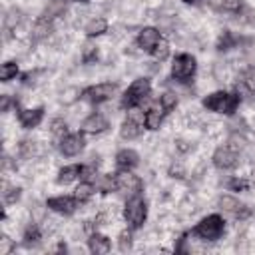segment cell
<instances>
[{
    "label": "cell",
    "instance_id": "obj_33",
    "mask_svg": "<svg viewBox=\"0 0 255 255\" xmlns=\"http://www.w3.org/2000/svg\"><path fill=\"white\" fill-rule=\"evenodd\" d=\"M159 104H161V106H163V110L169 114V112L177 106V98H175L173 94H163V96H161V100H159Z\"/></svg>",
    "mask_w": 255,
    "mask_h": 255
},
{
    "label": "cell",
    "instance_id": "obj_28",
    "mask_svg": "<svg viewBox=\"0 0 255 255\" xmlns=\"http://www.w3.org/2000/svg\"><path fill=\"white\" fill-rule=\"evenodd\" d=\"M18 149H20V155H22L24 159H28V157H32V155L36 153V141H32V139H22L20 145H18Z\"/></svg>",
    "mask_w": 255,
    "mask_h": 255
},
{
    "label": "cell",
    "instance_id": "obj_7",
    "mask_svg": "<svg viewBox=\"0 0 255 255\" xmlns=\"http://www.w3.org/2000/svg\"><path fill=\"white\" fill-rule=\"evenodd\" d=\"M116 84H96V86H90L82 92V98L90 104H102L106 100H110L116 92Z\"/></svg>",
    "mask_w": 255,
    "mask_h": 255
},
{
    "label": "cell",
    "instance_id": "obj_31",
    "mask_svg": "<svg viewBox=\"0 0 255 255\" xmlns=\"http://www.w3.org/2000/svg\"><path fill=\"white\" fill-rule=\"evenodd\" d=\"M20 195H22V189L20 187H8L6 191H4V203H16L18 199H20Z\"/></svg>",
    "mask_w": 255,
    "mask_h": 255
},
{
    "label": "cell",
    "instance_id": "obj_1",
    "mask_svg": "<svg viewBox=\"0 0 255 255\" xmlns=\"http://www.w3.org/2000/svg\"><path fill=\"white\" fill-rule=\"evenodd\" d=\"M203 108H207L209 112H215V114H225V116H231L237 112L239 104H241V98L237 94H229V92H213L209 96L203 98Z\"/></svg>",
    "mask_w": 255,
    "mask_h": 255
},
{
    "label": "cell",
    "instance_id": "obj_13",
    "mask_svg": "<svg viewBox=\"0 0 255 255\" xmlns=\"http://www.w3.org/2000/svg\"><path fill=\"white\" fill-rule=\"evenodd\" d=\"M44 120V108H34V110H18V122L22 128L32 129L36 126H40V122Z\"/></svg>",
    "mask_w": 255,
    "mask_h": 255
},
{
    "label": "cell",
    "instance_id": "obj_39",
    "mask_svg": "<svg viewBox=\"0 0 255 255\" xmlns=\"http://www.w3.org/2000/svg\"><path fill=\"white\" fill-rule=\"evenodd\" d=\"M78 2H88V0H78Z\"/></svg>",
    "mask_w": 255,
    "mask_h": 255
},
{
    "label": "cell",
    "instance_id": "obj_6",
    "mask_svg": "<svg viewBox=\"0 0 255 255\" xmlns=\"http://www.w3.org/2000/svg\"><path fill=\"white\" fill-rule=\"evenodd\" d=\"M116 183H118V191L122 193H128L129 197L131 195H139V191L143 189V183L137 175H133L131 171H120L116 173Z\"/></svg>",
    "mask_w": 255,
    "mask_h": 255
},
{
    "label": "cell",
    "instance_id": "obj_38",
    "mask_svg": "<svg viewBox=\"0 0 255 255\" xmlns=\"http://www.w3.org/2000/svg\"><path fill=\"white\" fill-rule=\"evenodd\" d=\"M185 4H193V2H199V0H183Z\"/></svg>",
    "mask_w": 255,
    "mask_h": 255
},
{
    "label": "cell",
    "instance_id": "obj_32",
    "mask_svg": "<svg viewBox=\"0 0 255 255\" xmlns=\"http://www.w3.org/2000/svg\"><path fill=\"white\" fill-rule=\"evenodd\" d=\"M118 247H120V251H124V253L131 249V231H122V233H120Z\"/></svg>",
    "mask_w": 255,
    "mask_h": 255
},
{
    "label": "cell",
    "instance_id": "obj_20",
    "mask_svg": "<svg viewBox=\"0 0 255 255\" xmlns=\"http://www.w3.org/2000/svg\"><path fill=\"white\" fill-rule=\"evenodd\" d=\"M120 133H122L124 139H135V137L141 135V126L133 118H126L122 128H120Z\"/></svg>",
    "mask_w": 255,
    "mask_h": 255
},
{
    "label": "cell",
    "instance_id": "obj_2",
    "mask_svg": "<svg viewBox=\"0 0 255 255\" xmlns=\"http://www.w3.org/2000/svg\"><path fill=\"white\" fill-rule=\"evenodd\" d=\"M149 92H151V84H149L147 78L133 80L129 84V88L124 92V96H122V108L124 110H133V108L141 106L143 100H147Z\"/></svg>",
    "mask_w": 255,
    "mask_h": 255
},
{
    "label": "cell",
    "instance_id": "obj_8",
    "mask_svg": "<svg viewBox=\"0 0 255 255\" xmlns=\"http://www.w3.org/2000/svg\"><path fill=\"white\" fill-rule=\"evenodd\" d=\"M219 207H221L223 211L231 213V215H233L235 219H239V221L249 219V217H251V213H253L249 205L241 203L239 199H235V197H231V195H223V197L219 199Z\"/></svg>",
    "mask_w": 255,
    "mask_h": 255
},
{
    "label": "cell",
    "instance_id": "obj_17",
    "mask_svg": "<svg viewBox=\"0 0 255 255\" xmlns=\"http://www.w3.org/2000/svg\"><path fill=\"white\" fill-rule=\"evenodd\" d=\"M137 163H139V155H137L133 149H120V151L116 153V165H118L120 169H124V171L133 169Z\"/></svg>",
    "mask_w": 255,
    "mask_h": 255
},
{
    "label": "cell",
    "instance_id": "obj_10",
    "mask_svg": "<svg viewBox=\"0 0 255 255\" xmlns=\"http://www.w3.org/2000/svg\"><path fill=\"white\" fill-rule=\"evenodd\" d=\"M84 145H86V141H84V135L82 133H66L60 139V151L64 155H68V157L78 155L84 149Z\"/></svg>",
    "mask_w": 255,
    "mask_h": 255
},
{
    "label": "cell",
    "instance_id": "obj_15",
    "mask_svg": "<svg viewBox=\"0 0 255 255\" xmlns=\"http://www.w3.org/2000/svg\"><path fill=\"white\" fill-rule=\"evenodd\" d=\"M54 18L56 16H50V14H42V18H38L34 32H32V42H40L42 38L50 36L52 28H54Z\"/></svg>",
    "mask_w": 255,
    "mask_h": 255
},
{
    "label": "cell",
    "instance_id": "obj_30",
    "mask_svg": "<svg viewBox=\"0 0 255 255\" xmlns=\"http://www.w3.org/2000/svg\"><path fill=\"white\" fill-rule=\"evenodd\" d=\"M243 8V0H221L219 10L223 12H239Z\"/></svg>",
    "mask_w": 255,
    "mask_h": 255
},
{
    "label": "cell",
    "instance_id": "obj_12",
    "mask_svg": "<svg viewBox=\"0 0 255 255\" xmlns=\"http://www.w3.org/2000/svg\"><path fill=\"white\" fill-rule=\"evenodd\" d=\"M159 40H161L159 30H155V28H143V30H139V34H137L135 44H137L143 52H149V54H151Z\"/></svg>",
    "mask_w": 255,
    "mask_h": 255
},
{
    "label": "cell",
    "instance_id": "obj_14",
    "mask_svg": "<svg viewBox=\"0 0 255 255\" xmlns=\"http://www.w3.org/2000/svg\"><path fill=\"white\" fill-rule=\"evenodd\" d=\"M165 110H163V106L161 104H155V106H151L147 112H145V116H143V126L147 128V129H159V126H161V122H163V118H165Z\"/></svg>",
    "mask_w": 255,
    "mask_h": 255
},
{
    "label": "cell",
    "instance_id": "obj_18",
    "mask_svg": "<svg viewBox=\"0 0 255 255\" xmlns=\"http://www.w3.org/2000/svg\"><path fill=\"white\" fill-rule=\"evenodd\" d=\"M88 245H90V251L96 253V255H104V253H108L112 249L110 239L106 235H102V233H92L90 239H88Z\"/></svg>",
    "mask_w": 255,
    "mask_h": 255
},
{
    "label": "cell",
    "instance_id": "obj_9",
    "mask_svg": "<svg viewBox=\"0 0 255 255\" xmlns=\"http://www.w3.org/2000/svg\"><path fill=\"white\" fill-rule=\"evenodd\" d=\"M211 159H213V165H215L217 169H231V167L237 165L239 155H237L235 147H231V145H221V147L215 149V153H213Z\"/></svg>",
    "mask_w": 255,
    "mask_h": 255
},
{
    "label": "cell",
    "instance_id": "obj_16",
    "mask_svg": "<svg viewBox=\"0 0 255 255\" xmlns=\"http://www.w3.org/2000/svg\"><path fill=\"white\" fill-rule=\"evenodd\" d=\"M110 128V124H108V120L102 116V114H92V116H88L86 120H84V124H82V129L86 131V133H102V131H106Z\"/></svg>",
    "mask_w": 255,
    "mask_h": 255
},
{
    "label": "cell",
    "instance_id": "obj_3",
    "mask_svg": "<svg viewBox=\"0 0 255 255\" xmlns=\"http://www.w3.org/2000/svg\"><path fill=\"white\" fill-rule=\"evenodd\" d=\"M223 233H225V221L217 213H211V215L203 217L193 227V235L199 237V239H203V241H217Z\"/></svg>",
    "mask_w": 255,
    "mask_h": 255
},
{
    "label": "cell",
    "instance_id": "obj_4",
    "mask_svg": "<svg viewBox=\"0 0 255 255\" xmlns=\"http://www.w3.org/2000/svg\"><path fill=\"white\" fill-rule=\"evenodd\" d=\"M145 217H147V205H145L143 197L141 195H131L126 201V207H124V219H126L128 227L129 229H139L145 223Z\"/></svg>",
    "mask_w": 255,
    "mask_h": 255
},
{
    "label": "cell",
    "instance_id": "obj_11",
    "mask_svg": "<svg viewBox=\"0 0 255 255\" xmlns=\"http://www.w3.org/2000/svg\"><path fill=\"white\" fill-rule=\"evenodd\" d=\"M78 203H80V201L76 199V195H74V197H70V195H58V197H50V199L46 201V205H48L52 211L62 213V215H72V213L76 211Z\"/></svg>",
    "mask_w": 255,
    "mask_h": 255
},
{
    "label": "cell",
    "instance_id": "obj_24",
    "mask_svg": "<svg viewBox=\"0 0 255 255\" xmlns=\"http://www.w3.org/2000/svg\"><path fill=\"white\" fill-rule=\"evenodd\" d=\"M92 195H94V185H92L90 181H84V183L78 185V189H76V199H78L80 203L90 201Z\"/></svg>",
    "mask_w": 255,
    "mask_h": 255
},
{
    "label": "cell",
    "instance_id": "obj_37",
    "mask_svg": "<svg viewBox=\"0 0 255 255\" xmlns=\"http://www.w3.org/2000/svg\"><path fill=\"white\" fill-rule=\"evenodd\" d=\"M2 243H4V247L0 249V253H8V251L12 249V245H10V239H8V237H2Z\"/></svg>",
    "mask_w": 255,
    "mask_h": 255
},
{
    "label": "cell",
    "instance_id": "obj_36",
    "mask_svg": "<svg viewBox=\"0 0 255 255\" xmlns=\"http://www.w3.org/2000/svg\"><path fill=\"white\" fill-rule=\"evenodd\" d=\"M94 60H98V50L92 48V46H88V50L84 52V62L90 64V62H94Z\"/></svg>",
    "mask_w": 255,
    "mask_h": 255
},
{
    "label": "cell",
    "instance_id": "obj_27",
    "mask_svg": "<svg viewBox=\"0 0 255 255\" xmlns=\"http://www.w3.org/2000/svg\"><path fill=\"white\" fill-rule=\"evenodd\" d=\"M241 84L247 92L255 94V68H247L243 74H241Z\"/></svg>",
    "mask_w": 255,
    "mask_h": 255
},
{
    "label": "cell",
    "instance_id": "obj_35",
    "mask_svg": "<svg viewBox=\"0 0 255 255\" xmlns=\"http://www.w3.org/2000/svg\"><path fill=\"white\" fill-rule=\"evenodd\" d=\"M66 131H68V126H66V122L64 120H54L52 122V133H56V135H66Z\"/></svg>",
    "mask_w": 255,
    "mask_h": 255
},
{
    "label": "cell",
    "instance_id": "obj_34",
    "mask_svg": "<svg viewBox=\"0 0 255 255\" xmlns=\"http://www.w3.org/2000/svg\"><path fill=\"white\" fill-rule=\"evenodd\" d=\"M227 187H229L231 191H245V189L249 187V181H247V179H239V177H233V179H229Z\"/></svg>",
    "mask_w": 255,
    "mask_h": 255
},
{
    "label": "cell",
    "instance_id": "obj_23",
    "mask_svg": "<svg viewBox=\"0 0 255 255\" xmlns=\"http://www.w3.org/2000/svg\"><path fill=\"white\" fill-rule=\"evenodd\" d=\"M18 76V64L16 62H4L2 64V70H0V80L2 82H10V80H14Z\"/></svg>",
    "mask_w": 255,
    "mask_h": 255
},
{
    "label": "cell",
    "instance_id": "obj_29",
    "mask_svg": "<svg viewBox=\"0 0 255 255\" xmlns=\"http://www.w3.org/2000/svg\"><path fill=\"white\" fill-rule=\"evenodd\" d=\"M167 54H169V46H167V42L161 38V40L157 42V46L153 48L151 56H153L155 60H159V62H161V60H165V58H167Z\"/></svg>",
    "mask_w": 255,
    "mask_h": 255
},
{
    "label": "cell",
    "instance_id": "obj_19",
    "mask_svg": "<svg viewBox=\"0 0 255 255\" xmlns=\"http://www.w3.org/2000/svg\"><path fill=\"white\" fill-rule=\"evenodd\" d=\"M82 169H84V165H78V163H74V165H64L60 171H58V183H70V181H74L76 177H82Z\"/></svg>",
    "mask_w": 255,
    "mask_h": 255
},
{
    "label": "cell",
    "instance_id": "obj_21",
    "mask_svg": "<svg viewBox=\"0 0 255 255\" xmlns=\"http://www.w3.org/2000/svg\"><path fill=\"white\" fill-rule=\"evenodd\" d=\"M239 42H241V38H237V36H235L233 32H229V30H223L221 36H219V40H217V50H219V52L231 50V48H235Z\"/></svg>",
    "mask_w": 255,
    "mask_h": 255
},
{
    "label": "cell",
    "instance_id": "obj_5",
    "mask_svg": "<svg viewBox=\"0 0 255 255\" xmlns=\"http://www.w3.org/2000/svg\"><path fill=\"white\" fill-rule=\"evenodd\" d=\"M195 70H197V62L191 54H177L173 58V64H171V76L185 84V82H191V78L195 76Z\"/></svg>",
    "mask_w": 255,
    "mask_h": 255
},
{
    "label": "cell",
    "instance_id": "obj_26",
    "mask_svg": "<svg viewBox=\"0 0 255 255\" xmlns=\"http://www.w3.org/2000/svg\"><path fill=\"white\" fill-rule=\"evenodd\" d=\"M98 187L102 193H110V191H118V183H116V175H102L98 181Z\"/></svg>",
    "mask_w": 255,
    "mask_h": 255
},
{
    "label": "cell",
    "instance_id": "obj_22",
    "mask_svg": "<svg viewBox=\"0 0 255 255\" xmlns=\"http://www.w3.org/2000/svg\"><path fill=\"white\" fill-rule=\"evenodd\" d=\"M106 30H108V22H106L104 18H94V20H90V22L86 24V34H88L90 38L100 36V34H104Z\"/></svg>",
    "mask_w": 255,
    "mask_h": 255
},
{
    "label": "cell",
    "instance_id": "obj_25",
    "mask_svg": "<svg viewBox=\"0 0 255 255\" xmlns=\"http://www.w3.org/2000/svg\"><path fill=\"white\" fill-rule=\"evenodd\" d=\"M40 229L36 227V225H28L26 229H24V243L28 245V247H32V245H38L40 243Z\"/></svg>",
    "mask_w": 255,
    "mask_h": 255
}]
</instances>
